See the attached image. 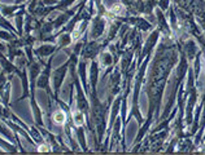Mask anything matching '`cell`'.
I'll return each instance as SVG.
<instances>
[{
    "label": "cell",
    "instance_id": "6da1fadb",
    "mask_svg": "<svg viewBox=\"0 0 205 155\" xmlns=\"http://www.w3.org/2000/svg\"><path fill=\"white\" fill-rule=\"evenodd\" d=\"M53 120H55V123H57V124H64V123H65V114H64V111H61V110L56 111V113L53 114Z\"/></svg>",
    "mask_w": 205,
    "mask_h": 155
},
{
    "label": "cell",
    "instance_id": "7a4b0ae2",
    "mask_svg": "<svg viewBox=\"0 0 205 155\" xmlns=\"http://www.w3.org/2000/svg\"><path fill=\"white\" fill-rule=\"evenodd\" d=\"M73 118H74V124L75 125H82L83 124V115H82L81 111H74L73 113Z\"/></svg>",
    "mask_w": 205,
    "mask_h": 155
},
{
    "label": "cell",
    "instance_id": "3957f363",
    "mask_svg": "<svg viewBox=\"0 0 205 155\" xmlns=\"http://www.w3.org/2000/svg\"><path fill=\"white\" fill-rule=\"evenodd\" d=\"M110 12H113L114 14H121V13L123 12V5H121V4H114L113 7L110 8Z\"/></svg>",
    "mask_w": 205,
    "mask_h": 155
},
{
    "label": "cell",
    "instance_id": "277c9868",
    "mask_svg": "<svg viewBox=\"0 0 205 155\" xmlns=\"http://www.w3.org/2000/svg\"><path fill=\"white\" fill-rule=\"evenodd\" d=\"M39 151H40V153H47V151H48V146H46V145L39 146Z\"/></svg>",
    "mask_w": 205,
    "mask_h": 155
}]
</instances>
